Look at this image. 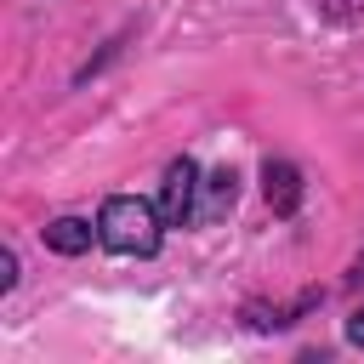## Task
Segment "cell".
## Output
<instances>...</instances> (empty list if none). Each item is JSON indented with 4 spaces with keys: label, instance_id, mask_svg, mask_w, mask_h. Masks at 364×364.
Returning <instances> with one entry per match:
<instances>
[{
    "label": "cell",
    "instance_id": "obj_1",
    "mask_svg": "<svg viewBox=\"0 0 364 364\" xmlns=\"http://www.w3.org/2000/svg\"><path fill=\"white\" fill-rule=\"evenodd\" d=\"M97 233L114 256H154L165 239V216H159V205H148L136 193H114V199H102Z\"/></svg>",
    "mask_w": 364,
    "mask_h": 364
},
{
    "label": "cell",
    "instance_id": "obj_2",
    "mask_svg": "<svg viewBox=\"0 0 364 364\" xmlns=\"http://www.w3.org/2000/svg\"><path fill=\"white\" fill-rule=\"evenodd\" d=\"M159 216H165V228H188L193 222V210H199V165L182 154V159H171L165 165V176H159Z\"/></svg>",
    "mask_w": 364,
    "mask_h": 364
},
{
    "label": "cell",
    "instance_id": "obj_3",
    "mask_svg": "<svg viewBox=\"0 0 364 364\" xmlns=\"http://www.w3.org/2000/svg\"><path fill=\"white\" fill-rule=\"evenodd\" d=\"M262 193H267L273 216H290V210L301 205V171H296L290 159H267V165H262Z\"/></svg>",
    "mask_w": 364,
    "mask_h": 364
},
{
    "label": "cell",
    "instance_id": "obj_4",
    "mask_svg": "<svg viewBox=\"0 0 364 364\" xmlns=\"http://www.w3.org/2000/svg\"><path fill=\"white\" fill-rule=\"evenodd\" d=\"M91 239H102L91 222H80V216H57V222H46V245L57 250V256H80V250H91Z\"/></svg>",
    "mask_w": 364,
    "mask_h": 364
},
{
    "label": "cell",
    "instance_id": "obj_5",
    "mask_svg": "<svg viewBox=\"0 0 364 364\" xmlns=\"http://www.w3.org/2000/svg\"><path fill=\"white\" fill-rule=\"evenodd\" d=\"M205 193H210L205 216L216 222V216H228V210H233V199H239V176H233V171H216V176L205 182Z\"/></svg>",
    "mask_w": 364,
    "mask_h": 364
},
{
    "label": "cell",
    "instance_id": "obj_6",
    "mask_svg": "<svg viewBox=\"0 0 364 364\" xmlns=\"http://www.w3.org/2000/svg\"><path fill=\"white\" fill-rule=\"evenodd\" d=\"M313 11H318L324 23H341V28L364 23V0H313Z\"/></svg>",
    "mask_w": 364,
    "mask_h": 364
},
{
    "label": "cell",
    "instance_id": "obj_7",
    "mask_svg": "<svg viewBox=\"0 0 364 364\" xmlns=\"http://www.w3.org/2000/svg\"><path fill=\"white\" fill-rule=\"evenodd\" d=\"M17 284V250H0V290Z\"/></svg>",
    "mask_w": 364,
    "mask_h": 364
},
{
    "label": "cell",
    "instance_id": "obj_8",
    "mask_svg": "<svg viewBox=\"0 0 364 364\" xmlns=\"http://www.w3.org/2000/svg\"><path fill=\"white\" fill-rule=\"evenodd\" d=\"M347 341H353V347H358V353H364V307H358V313H353V318H347Z\"/></svg>",
    "mask_w": 364,
    "mask_h": 364
}]
</instances>
